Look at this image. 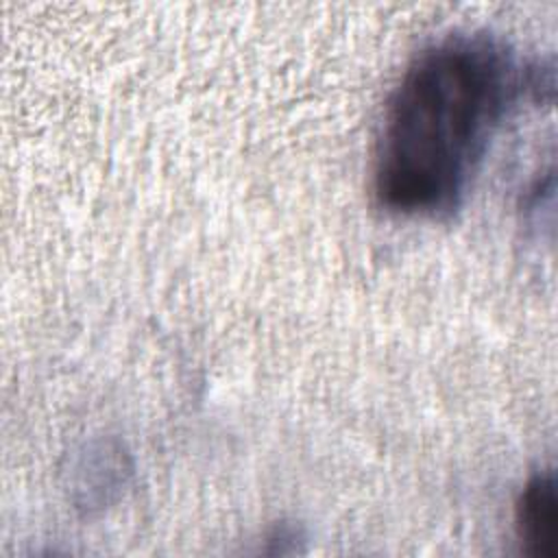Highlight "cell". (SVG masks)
<instances>
[{
	"label": "cell",
	"mask_w": 558,
	"mask_h": 558,
	"mask_svg": "<svg viewBox=\"0 0 558 558\" xmlns=\"http://www.w3.org/2000/svg\"><path fill=\"white\" fill-rule=\"evenodd\" d=\"M514 527L527 556H558V488L551 469L536 471L523 484L514 504Z\"/></svg>",
	"instance_id": "2"
},
{
	"label": "cell",
	"mask_w": 558,
	"mask_h": 558,
	"mask_svg": "<svg viewBox=\"0 0 558 558\" xmlns=\"http://www.w3.org/2000/svg\"><path fill=\"white\" fill-rule=\"evenodd\" d=\"M551 85L549 68L525 61L493 31L453 28L427 41L384 105L371 161L377 205L405 218L453 216L501 124Z\"/></svg>",
	"instance_id": "1"
}]
</instances>
